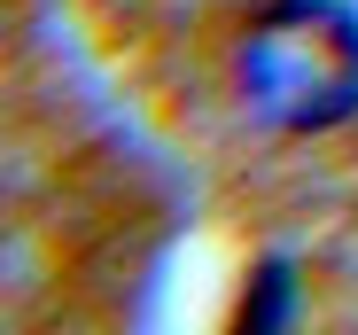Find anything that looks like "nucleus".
I'll use <instances>...</instances> for the list:
<instances>
[{"instance_id":"obj_1","label":"nucleus","mask_w":358,"mask_h":335,"mask_svg":"<svg viewBox=\"0 0 358 335\" xmlns=\"http://www.w3.org/2000/svg\"><path fill=\"white\" fill-rule=\"evenodd\" d=\"M242 86L288 133L343 125L358 109V8L343 0H288L257 16L242 39Z\"/></svg>"}]
</instances>
